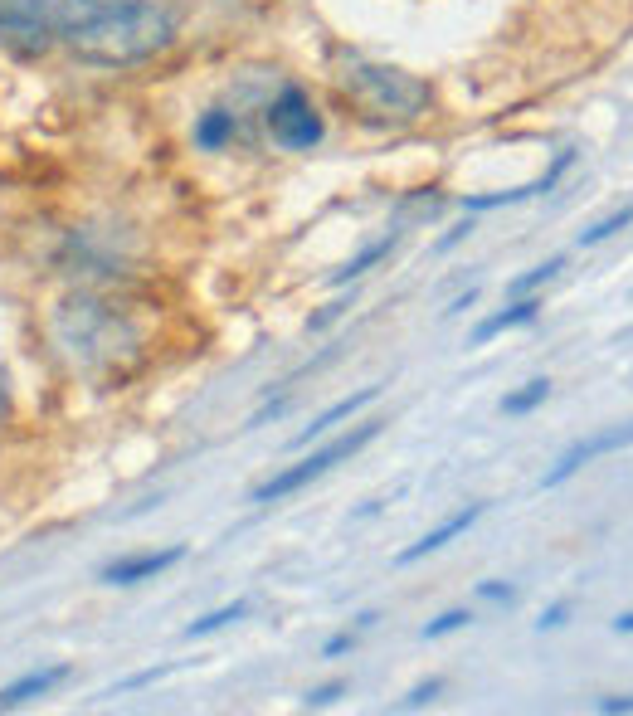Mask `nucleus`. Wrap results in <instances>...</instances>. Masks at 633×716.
Returning <instances> with one entry per match:
<instances>
[{
	"label": "nucleus",
	"instance_id": "nucleus-1",
	"mask_svg": "<svg viewBox=\"0 0 633 716\" xmlns=\"http://www.w3.org/2000/svg\"><path fill=\"white\" fill-rule=\"evenodd\" d=\"M49 337H54L59 356L74 366L78 376H93V380L127 376V366L142 356V327L108 288L64 293L54 302Z\"/></svg>",
	"mask_w": 633,
	"mask_h": 716
},
{
	"label": "nucleus",
	"instance_id": "nucleus-2",
	"mask_svg": "<svg viewBox=\"0 0 633 716\" xmlns=\"http://www.w3.org/2000/svg\"><path fill=\"white\" fill-rule=\"evenodd\" d=\"M83 64L132 69L176 44V15L161 0H93V10L64 39Z\"/></svg>",
	"mask_w": 633,
	"mask_h": 716
},
{
	"label": "nucleus",
	"instance_id": "nucleus-3",
	"mask_svg": "<svg viewBox=\"0 0 633 716\" xmlns=\"http://www.w3.org/2000/svg\"><path fill=\"white\" fill-rule=\"evenodd\" d=\"M336 83H341L346 103L356 108V117L371 127H410L434 108V88L419 74H405L395 64H375L361 54H351L341 64Z\"/></svg>",
	"mask_w": 633,
	"mask_h": 716
},
{
	"label": "nucleus",
	"instance_id": "nucleus-4",
	"mask_svg": "<svg viewBox=\"0 0 633 716\" xmlns=\"http://www.w3.org/2000/svg\"><path fill=\"white\" fill-rule=\"evenodd\" d=\"M93 0H0V49L20 59H44L78 30Z\"/></svg>",
	"mask_w": 633,
	"mask_h": 716
},
{
	"label": "nucleus",
	"instance_id": "nucleus-5",
	"mask_svg": "<svg viewBox=\"0 0 633 716\" xmlns=\"http://www.w3.org/2000/svg\"><path fill=\"white\" fill-rule=\"evenodd\" d=\"M137 259H132V244L122 229L108 225H83L69 229L64 249H59V268L74 278L78 288H117L137 273Z\"/></svg>",
	"mask_w": 633,
	"mask_h": 716
},
{
	"label": "nucleus",
	"instance_id": "nucleus-6",
	"mask_svg": "<svg viewBox=\"0 0 633 716\" xmlns=\"http://www.w3.org/2000/svg\"><path fill=\"white\" fill-rule=\"evenodd\" d=\"M375 434H380V419H366V424H356L351 434H341V439H332V444H322V449L302 453L298 463H288V468H278L268 483H259L254 488V502L259 507H268V502H283V497H293V492H302L307 483H317V478H327L336 463H346V458H356V453L371 444Z\"/></svg>",
	"mask_w": 633,
	"mask_h": 716
},
{
	"label": "nucleus",
	"instance_id": "nucleus-7",
	"mask_svg": "<svg viewBox=\"0 0 633 716\" xmlns=\"http://www.w3.org/2000/svg\"><path fill=\"white\" fill-rule=\"evenodd\" d=\"M263 127H268V137L278 142L283 151H307L322 142V113H317V103L302 93L298 83H288L268 108H263Z\"/></svg>",
	"mask_w": 633,
	"mask_h": 716
},
{
	"label": "nucleus",
	"instance_id": "nucleus-8",
	"mask_svg": "<svg viewBox=\"0 0 633 716\" xmlns=\"http://www.w3.org/2000/svg\"><path fill=\"white\" fill-rule=\"evenodd\" d=\"M633 449V424H609V429H595V434H585V439H575L570 449L560 453L556 463L546 468V478H541V488H565L585 463H595V458H604V453H624Z\"/></svg>",
	"mask_w": 633,
	"mask_h": 716
},
{
	"label": "nucleus",
	"instance_id": "nucleus-9",
	"mask_svg": "<svg viewBox=\"0 0 633 716\" xmlns=\"http://www.w3.org/2000/svg\"><path fill=\"white\" fill-rule=\"evenodd\" d=\"M186 561V546H161V551H132V556H117L103 566V580L108 585H142V580H156L171 566Z\"/></svg>",
	"mask_w": 633,
	"mask_h": 716
},
{
	"label": "nucleus",
	"instance_id": "nucleus-10",
	"mask_svg": "<svg viewBox=\"0 0 633 716\" xmlns=\"http://www.w3.org/2000/svg\"><path fill=\"white\" fill-rule=\"evenodd\" d=\"M483 512H487V502H468L463 512H453L448 522H439L434 531H424V536H419V541H410L405 551H395V566H414V561H424V556L444 551L453 536H463V531L478 527V522H483Z\"/></svg>",
	"mask_w": 633,
	"mask_h": 716
},
{
	"label": "nucleus",
	"instance_id": "nucleus-11",
	"mask_svg": "<svg viewBox=\"0 0 633 716\" xmlns=\"http://www.w3.org/2000/svg\"><path fill=\"white\" fill-rule=\"evenodd\" d=\"M375 400H380V385H366V390H356V395H346V400H336V405H327V410H322V415L312 419V424H307L302 434H293V449H307L312 439L332 434V429L341 424V419H356L361 410H366V405H375Z\"/></svg>",
	"mask_w": 633,
	"mask_h": 716
},
{
	"label": "nucleus",
	"instance_id": "nucleus-12",
	"mask_svg": "<svg viewBox=\"0 0 633 716\" xmlns=\"http://www.w3.org/2000/svg\"><path fill=\"white\" fill-rule=\"evenodd\" d=\"M541 307H546V302L536 298V293H531V298H512L507 307H502V312H492V317H483V322L473 327V346H487V341H492V337H502V332H517V327H531V322L541 317Z\"/></svg>",
	"mask_w": 633,
	"mask_h": 716
},
{
	"label": "nucleus",
	"instance_id": "nucleus-13",
	"mask_svg": "<svg viewBox=\"0 0 633 716\" xmlns=\"http://www.w3.org/2000/svg\"><path fill=\"white\" fill-rule=\"evenodd\" d=\"M69 678V663H49V668H35V673H25L20 682H10V687H0V712H10V707H25V702H35V697H49L59 682Z\"/></svg>",
	"mask_w": 633,
	"mask_h": 716
},
{
	"label": "nucleus",
	"instance_id": "nucleus-14",
	"mask_svg": "<svg viewBox=\"0 0 633 716\" xmlns=\"http://www.w3.org/2000/svg\"><path fill=\"white\" fill-rule=\"evenodd\" d=\"M234 132H239V117L229 108H205L195 117V147L200 151H224L234 142Z\"/></svg>",
	"mask_w": 633,
	"mask_h": 716
},
{
	"label": "nucleus",
	"instance_id": "nucleus-15",
	"mask_svg": "<svg viewBox=\"0 0 633 716\" xmlns=\"http://www.w3.org/2000/svg\"><path fill=\"white\" fill-rule=\"evenodd\" d=\"M390 249H395V234L375 239V244H366V249H361L356 259H346V264L336 268V273L327 278V283H332V288H341V283H351V278H366V273H371V268L380 264V259H390Z\"/></svg>",
	"mask_w": 633,
	"mask_h": 716
},
{
	"label": "nucleus",
	"instance_id": "nucleus-16",
	"mask_svg": "<svg viewBox=\"0 0 633 716\" xmlns=\"http://www.w3.org/2000/svg\"><path fill=\"white\" fill-rule=\"evenodd\" d=\"M249 614V600H234V604H220V609H210V614H200L195 624H186V639H205V634H220L229 624H239Z\"/></svg>",
	"mask_w": 633,
	"mask_h": 716
},
{
	"label": "nucleus",
	"instance_id": "nucleus-17",
	"mask_svg": "<svg viewBox=\"0 0 633 716\" xmlns=\"http://www.w3.org/2000/svg\"><path fill=\"white\" fill-rule=\"evenodd\" d=\"M546 400H551V380L536 376V380H526L522 390L502 395V415H531V410H541Z\"/></svg>",
	"mask_w": 633,
	"mask_h": 716
},
{
	"label": "nucleus",
	"instance_id": "nucleus-18",
	"mask_svg": "<svg viewBox=\"0 0 633 716\" xmlns=\"http://www.w3.org/2000/svg\"><path fill=\"white\" fill-rule=\"evenodd\" d=\"M560 268H565V259H560V254H556V259H546V264L526 268L522 278H512V283H507V298H531V293H541V288L556 278Z\"/></svg>",
	"mask_w": 633,
	"mask_h": 716
},
{
	"label": "nucleus",
	"instance_id": "nucleus-19",
	"mask_svg": "<svg viewBox=\"0 0 633 716\" xmlns=\"http://www.w3.org/2000/svg\"><path fill=\"white\" fill-rule=\"evenodd\" d=\"M633 225V205H624V210H614V215H604L599 225L580 229V249H599V244H609L614 234H624V229Z\"/></svg>",
	"mask_w": 633,
	"mask_h": 716
},
{
	"label": "nucleus",
	"instance_id": "nucleus-20",
	"mask_svg": "<svg viewBox=\"0 0 633 716\" xmlns=\"http://www.w3.org/2000/svg\"><path fill=\"white\" fill-rule=\"evenodd\" d=\"M468 624H473L468 609H448V614H439V619H429L419 634H424V639H444V634H458V629H468Z\"/></svg>",
	"mask_w": 633,
	"mask_h": 716
},
{
	"label": "nucleus",
	"instance_id": "nucleus-21",
	"mask_svg": "<svg viewBox=\"0 0 633 716\" xmlns=\"http://www.w3.org/2000/svg\"><path fill=\"white\" fill-rule=\"evenodd\" d=\"M444 692V678H429V682H419V687H410V697L400 702V712H419V707H429L434 697Z\"/></svg>",
	"mask_w": 633,
	"mask_h": 716
},
{
	"label": "nucleus",
	"instance_id": "nucleus-22",
	"mask_svg": "<svg viewBox=\"0 0 633 716\" xmlns=\"http://www.w3.org/2000/svg\"><path fill=\"white\" fill-rule=\"evenodd\" d=\"M341 692H346V682H341V678H336V682H322V687H312V692L302 697V707H307V712H312V707H332Z\"/></svg>",
	"mask_w": 633,
	"mask_h": 716
},
{
	"label": "nucleus",
	"instance_id": "nucleus-23",
	"mask_svg": "<svg viewBox=\"0 0 633 716\" xmlns=\"http://www.w3.org/2000/svg\"><path fill=\"white\" fill-rule=\"evenodd\" d=\"M478 600H487V604H512V600H517V590H512L507 580H483V585H478Z\"/></svg>",
	"mask_w": 633,
	"mask_h": 716
},
{
	"label": "nucleus",
	"instance_id": "nucleus-24",
	"mask_svg": "<svg viewBox=\"0 0 633 716\" xmlns=\"http://www.w3.org/2000/svg\"><path fill=\"white\" fill-rule=\"evenodd\" d=\"M570 609H575L570 600H556L551 609H546V614H541V619H536V629H541V634H546V629H560V624L570 619Z\"/></svg>",
	"mask_w": 633,
	"mask_h": 716
},
{
	"label": "nucleus",
	"instance_id": "nucleus-25",
	"mask_svg": "<svg viewBox=\"0 0 633 716\" xmlns=\"http://www.w3.org/2000/svg\"><path fill=\"white\" fill-rule=\"evenodd\" d=\"M361 629H366V624H361ZM361 629H341L336 639H327L322 643V658H341L346 648H356V634H361Z\"/></svg>",
	"mask_w": 633,
	"mask_h": 716
},
{
	"label": "nucleus",
	"instance_id": "nucleus-26",
	"mask_svg": "<svg viewBox=\"0 0 633 716\" xmlns=\"http://www.w3.org/2000/svg\"><path fill=\"white\" fill-rule=\"evenodd\" d=\"M595 712H604V716H633V692H629V697H599Z\"/></svg>",
	"mask_w": 633,
	"mask_h": 716
},
{
	"label": "nucleus",
	"instance_id": "nucleus-27",
	"mask_svg": "<svg viewBox=\"0 0 633 716\" xmlns=\"http://www.w3.org/2000/svg\"><path fill=\"white\" fill-rule=\"evenodd\" d=\"M341 312H346V302H332L327 312H317V317H312V332H322V327H332V322H336V317H341Z\"/></svg>",
	"mask_w": 633,
	"mask_h": 716
},
{
	"label": "nucleus",
	"instance_id": "nucleus-28",
	"mask_svg": "<svg viewBox=\"0 0 633 716\" xmlns=\"http://www.w3.org/2000/svg\"><path fill=\"white\" fill-rule=\"evenodd\" d=\"M468 234H473V220H468V225H453V229L444 234V239H439V254H444V249H453L458 239H468Z\"/></svg>",
	"mask_w": 633,
	"mask_h": 716
},
{
	"label": "nucleus",
	"instance_id": "nucleus-29",
	"mask_svg": "<svg viewBox=\"0 0 633 716\" xmlns=\"http://www.w3.org/2000/svg\"><path fill=\"white\" fill-rule=\"evenodd\" d=\"M0 419H10V380L0 371Z\"/></svg>",
	"mask_w": 633,
	"mask_h": 716
},
{
	"label": "nucleus",
	"instance_id": "nucleus-30",
	"mask_svg": "<svg viewBox=\"0 0 633 716\" xmlns=\"http://www.w3.org/2000/svg\"><path fill=\"white\" fill-rule=\"evenodd\" d=\"M614 634H633V609H624V614L614 619Z\"/></svg>",
	"mask_w": 633,
	"mask_h": 716
}]
</instances>
